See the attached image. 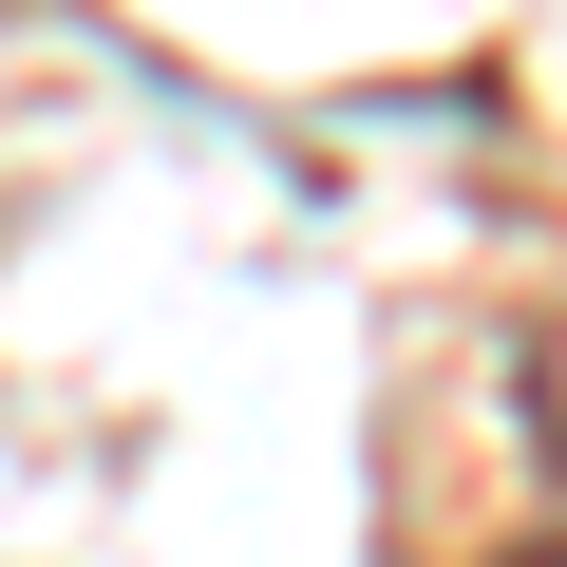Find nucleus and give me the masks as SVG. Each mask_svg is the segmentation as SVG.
<instances>
[{
  "label": "nucleus",
  "mask_w": 567,
  "mask_h": 567,
  "mask_svg": "<svg viewBox=\"0 0 567 567\" xmlns=\"http://www.w3.org/2000/svg\"><path fill=\"white\" fill-rule=\"evenodd\" d=\"M511 567H567V529H529V548H511Z\"/></svg>",
  "instance_id": "1"
}]
</instances>
